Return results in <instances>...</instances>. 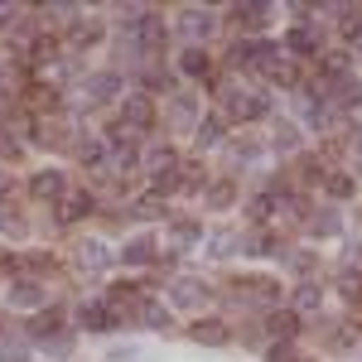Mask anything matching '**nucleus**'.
Wrapping results in <instances>:
<instances>
[{"label": "nucleus", "instance_id": "nucleus-45", "mask_svg": "<svg viewBox=\"0 0 362 362\" xmlns=\"http://www.w3.org/2000/svg\"><path fill=\"white\" fill-rule=\"evenodd\" d=\"M5 189H10V179H5V174H0V194H5Z\"/></svg>", "mask_w": 362, "mask_h": 362}, {"label": "nucleus", "instance_id": "nucleus-34", "mask_svg": "<svg viewBox=\"0 0 362 362\" xmlns=\"http://www.w3.org/2000/svg\"><path fill=\"white\" fill-rule=\"evenodd\" d=\"M329 198H353V179L348 174H334L329 179Z\"/></svg>", "mask_w": 362, "mask_h": 362}, {"label": "nucleus", "instance_id": "nucleus-15", "mask_svg": "<svg viewBox=\"0 0 362 362\" xmlns=\"http://www.w3.org/2000/svg\"><path fill=\"white\" fill-rule=\"evenodd\" d=\"M319 305H324V290H319L314 280H305V285L295 290V309H300V314H314Z\"/></svg>", "mask_w": 362, "mask_h": 362}, {"label": "nucleus", "instance_id": "nucleus-23", "mask_svg": "<svg viewBox=\"0 0 362 362\" xmlns=\"http://www.w3.org/2000/svg\"><path fill=\"white\" fill-rule=\"evenodd\" d=\"M309 232H314V237H334V232H338V213H334V208L314 213V218H309Z\"/></svg>", "mask_w": 362, "mask_h": 362}, {"label": "nucleus", "instance_id": "nucleus-24", "mask_svg": "<svg viewBox=\"0 0 362 362\" xmlns=\"http://www.w3.org/2000/svg\"><path fill=\"white\" fill-rule=\"evenodd\" d=\"M179 68H184L189 78H203V73H208V54H203V49H184V58H179Z\"/></svg>", "mask_w": 362, "mask_h": 362}, {"label": "nucleus", "instance_id": "nucleus-46", "mask_svg": "<svg viewBox=\"0 0 362 362\" xmlns=\"http://www.w3.org/2000/svg\"><path fill=\"white\" fill-rule=\"evenodd\" d=\"M358 218H362V213H358Z\"/></svg>", "mask_w": 362, "mask_h": 362}, {"label": "nucleus", "instance_id": "nucleus-4", "mask_svg": "<svg viewBox=\"0 0 362 362\" xmlns=\"http://www.w3.org/2000/svg\"><path fill=\"white\" fill-rule=\"evenodd\" d=\"M29 198H39V203L63 198V174H58V169H39V174L29 179Z\"/></svg>", "mask_w": 362, "mask_h": 362}, {"label": "nucleus", "instance_id": "nucleus-37", "mask_svg": "<svg viewBox=\"0 0 362 362\" xmlns=\"http://www.w3.org/2000/svg\"><path fill=\"white\" fill-rule=\"evenodd\" d=\"M324 73L343 78V73H348V54H329V58H324Z\"/></svg>", "mask_w": 362, "mask_h": 362}, {"label": "nucleus", "instance_id": "nucleus-38", "mask_svg": "<svg viewBox=\"0 0 362 362\" xmlns=\"http://www.w3.org/2000/svg\"><path fill=\"white\" fill-rule=\"evenodd\" d=\"M145 92H169V73H145Z\"/></svg>", "mask_w": 362, "mask_h": 362}, {"label": "nucleus", "instance_id": "nucleus-33", "mask_svg": "<svg viewBox=\"0 0 362 362\" xmlns=\"http://www.w3.org/2000/svg\"><path fill=\"white\" fill-rule=\"evenodd\" d=\"M271 78L285 83V87H295V83H300V68H295V63H276V68H271Z\"/></svg>", "mask_w": 362, "mask_h": 362}, {"label": "nucleus", "instance_id": "nucleus-32", "mask_svg": "<svg viewBox=\"0 0 362 362\" xmlns=\"http://www.w3.org/2000/svg\"><path fill=\"white\" fill-rule=\"evenodd\" d=\"M198 237H203V227H198V223H174V242H184V247H194Z\"/></svg>", "mask_w": 362, "mask_h": 362}, {"label": "nucleus", "instance_id": "nucleus-41", "mask_svg": "<svg viewBox=\"0 0 362 362\" xmlns=\"http://www.w3.org/2000/svg\"><path fill=\"white\" fill-rule=\"evenodd\" d=\"M251 218L266 223V218H271V198H256V203H251Z\"/></svg>", "mask_w": 362, "mask_h": 362}, {"label": "nucleus", "instance_id": "nucleus-44", "mask_svg": "<svg viewBox=\"0 0 362 362\" xmlns=\"http://www.w3.org/2000/svg\"><path fill=\"white\" fill-rule=\"evenodd\" d=\"M353 169H358V174H362V150H358V160H353Z\"/></svg>", "mask_w": 362, "mask_h": 362}, {"label": "nucleus", "instance_id": "nucleus-1", "mask_svg": "<svg viewBox=\"0 0 362 362\" xmlns=\"http://www.w3.org/2000/svg\"><path fill=\"white\" fill-rule=\"evenodd\" d=\"M232 295H237V300H251V305H276L280 285H276V280H266V276H247V280H237Z\"/></svg>", "mask_w": 362, "mask_h": 362}, {"label": "nucleus", "instance_id": "nucleus-8", "mask_svg": "<svg viewBox=\"0 0 362 362\" xmlns=\"http://www.w3.org/2000/svg\"><path fill=\"white\" fill-rule=\"evenodd\" d=\"M116 87H121V78H116V73H92L83 92H87V102H112Z\"/></svg>", "mask_w": 362, "mask_h": 362}, {"label": "nucleus", "instance_id": "nucleus-29", "mask_svg": "<svg viewBox=\"0 0 362 362\" xmlns=\"http://www.w3.org/2000/svg\"><path fill=\"white\" fill-rule=\"evenodd\" d=\"M78 160H83V165H102V160H107L102 140H78Z\"/></svg>", "mask_w": 362, "mask_h": 362}, {"label": "nucleus", "instance_id": "nucleus-9", "mask_svg": "<svg viewBox=\"0 0 362 362\" xmlns=\"http://www.w3.org/2000/svg\"><path fill=\"white\" fill-rule=\"evenodd\" d=\"M92 213V198L87 194H63V203H58V223H78V218H87Z\"/></svg>", "mask_w": 362, "mask_h": 362}, {"label": "nucleus", "instance_id": "nucleus-3", "mask_svg": "<svg viewBox=\"0 0 362 362\" xmlns=\"http://www.w3.org/2000/svg\"><path fill=\"white\" fill-rule=\"evenodd\" d=\"M227 112L237 116V121H261V116L271 112V102H266L261 92H237V97L227 102Z\"/></svg>", "mask_w": 362, "mask_h": 362}, {"label": "nucleus", "instance_id": "nucleus-18", "mask_svg": "<svg viewBox=\"0 0 362 362\" xmlns=\"http://www.w3.org/2000/svg\"><path fill=\"white\" fill-rule=\"evenodd\" d=\"M189 334H194V343H227V324L208 319V324H194Z\"/></svg>", "mask_w": 362, "mask_h": 362}, {"label": "nucleus", "instance_id": "nucleus-16", "mask_svg": "<svg viewBox=\"0 0 362 362\" xmlns=\"http://www.w3.org/2000/svg\"><path fill=\"white\" fill-rule=\"evenodd\" d=\"M131 218H140V223H155V218H165V203L155 194H145V198H136L131 203Z\"/></svg>", "mask_w": 362, "mask_h": 362}, {"label": "nucleus", "instance_id": "nucleus-7", "mask_svg": "<svg viewBox=\"0 0 362 362\" xmlns=\"http://www.w3.org/2000/svg\"><path fill=\"white\" fill-rule=\"evenodd\" d=\"M10 305H15V309H39V305H44V285H39V280H20V285H10Z\"/></svg>", "mask_w": 362, "mask_h": 362}, {"label": "nucleus", "instance_id": "nucleus-17", "mask_svg": "<svg viewBox=\"0 0 362 362\" xmlns=\"http://www.w3.org/2000/svg\"><path fill=\"white\" fill-rule=\"evenodd\" d=\"M343 10V20H338V29H343V39L353 44V39H362V10L358 5H338Z\"/></svg>", "mask_w": 362, "mask_h": 362}, {"label": "nucleus", "instance_id": "nucleus-31", "mask_svg": "<svg viewBox=\"0 0 362 362\" xmlns=\"http://www.w3.org/2000/svg\"><path fill=\"white\" fill-rule=\"evenodd\" d=\"M295 145H300V131H295L290 121H280L276 126V150H295Z\"/></svg>", "mask_w": 362, "mask_h": 362}, {"label": "nucleus", "instance_id": "nucleus-30", "mask_svg": "<svg viewBox=\"0 0 362 362\" xmlns=\"http://www.w3.org/2000/svg\"><path fill=\"white\" fill-rule=\"evenodd\" d=\"M0 232H5V237H25V218L10 213V208H0Z\"/></svg>", "mask_w": 362, "mask_h": 362}, {"label": "nucleus", "instance_id": "nucleus-42", "mask_svg": "<svg viewBox=\"0 0 362 362\" xmlns=\"http://www.w3.org/2000/svg\"><path fill=\"white\" fill-rule=\"evenodd\" d=\"M15 20H20V10H15V5H0V29H10Z\"/></svg>", "mask_w": 362, "mask_h": 362}, {"label": "nucleus", "instance_id": "nucleus-6", "mask_svg": "<svg viewBox=\"0 0 362 362\" xmlns=\"http://www.w3.org/2000/svg\"><path fill=\"white\" fill-rule=\"evenodd\" d=\"M78 266L97 276V271H107V266H112V251L102 247V242H78Z\"/></svg>", "mask_w": 362, "mask_h": 362}, {"label": "nucleus", "instance_id": "nucleus-14", "mask_svg": "<svg viewBox=\"0 0 362 362\" xmlns=\"http://www.w3.org/2000/svg\"><path fill=\"white\" fill-rule=\"evenodd\" d=\"M58 329H63V309H58V305H49L34 324H29V334H34V338H49V334H58Z\"/></svg>", "mask_w": 362, "mask_h": 362}, {"label": "nucleus", "instance_id": "nucleus-10", "mask_svg": "<svg viewBox=\"0 0 362 362\" xmlns=\"http://www.w3.org/2000/svg\"><path fill=\"white\" fill-rule=\"evenodd\" d=\"M266 20H271V5H266V0H242V5H237V25L261 29Z\"/></svg>", "mask_w": 362, "mask_h": 362}, {"label": "nucleus", "instance_id": "nucleus-36", "mask_svg": "<svg viewBox=\"0 0 362 362\" xmlns=\"http://www.w3.org/2000/svg\"><path fill=\"white\" fill-rule=\"evenodd\" d=\"M266 362H300V353H295L290 343H276V348L266 353Z\"/></svg>", "mask_w": 362, "mask_h": 362}, {"label": "nucleus", "instance_id": "nucleus-20", "mask_svg": "<svg viewBox=\"0 0 362 362\" xmlns=\"http://www.w3.org/2000/svg\"><path fill=\"white\" fill-rule=\"evenodd\" d=\"M194 116H198L194 97H174V102H169V121H174V126H194Z\"/></svg>", "mask_w": 362, "mask_h": 362}, {"label": "nucleus", "instance_id": "nucleus-13", "mask_svg": "<svg viewBox=\"0 0 362 362\" xmlns=\"http://www.w3.org/2000/svg\"><path fill=\"white\" fill-rule=\"evenodd\" d=\"M126 121H131V126H150V121H155V107H150V97H145V92L126 97Z\"/></svg>", "mask_w": 362, "mask_h": 362}, {"label": "nucleus", "instance_id": "nucleus-11", "mask_svg": "<svg viewBox=\"0 0 362 362\" xmlns=\"http://www.w3.org/2000/svg\"><path fill=\"white\" fill-rule=\"evenodd\" d=\"M83 329H87V334H107V329H116V314H112V309H102V305H87L83 309Z\"/></svg>", "mask_w": 362, "mask_h": 362}, {"label": "nucleus", "instance_id": "nucleus-22", "mask_svg": "<svg viewBox=\"0 0 362 362\" xmlns=\"http://www.w3.org/2000/svg\"><path fill=\"white\" fill-rule=\"evenodd\" d=\"M194 126H198V145H203V150L223 140V116H208V121H194Z\"/></svg>", "mask_w": 362, "mask_h": 362}, {"label": "nucleus", "instance_id": "nucleus-26", "mask_svg": "<svg viewBox=\"0 0 362 362\" xmlns=\"http://www.w3.org/2000/svg\"><path fill=\"white\" fill-rule=\"evenodd\" d=\"M121 261H126V266H150V261H155V247H150V242H131V247L121 251Z\"/></svg>", "mask_w": 362, "mask_h": 362}, {"label": "nucleus", "instance_id": "nucleus-35", "mask_svg": "<svg viewBox=\"0 0 362 362\" xmlns=\"http://www.w3.org/2000/svg\"><path fill=\"white\" fill-rule=\"evenodd\" d=\"M247 251H251V256H276V242L261 232V237H251V242H247Z\"/></svg>", "mask_w": 362, "mask_h": 362}, {"label": "nucleus", "instance_id": "nucleus-21", "mask_svg": "<svg viewBox=\"0 0 362 362\" xmlns=\"http://www.w3.org/2000/svg\"><path fill=\"white\" fill-rule=\"evenodd\" d=\"M271 334L276 338H295L300 334V319H295L290 309H276V314H271Z\"/></svg>", "mask_w": 362, "mask_h": 362}, {"label": "nucleus", "instance_id": "nucleus-5", "mask_svg": "<svg viewBox=\"0 0 362 362\" xmlns=\"http://www.w3.org/2000/svg\"><path fill=\"white\" fill-rule=\"evenodd\" d=\"M179 34L194 39V44H203V39L213 34V15H208V10H184V15H179Z\"/></svg>", "mask_w": 362, "mask_h": 362}, {"label": "nucleus", "instance_id": "nucleus-28", "mask_svg": "<svg viewBox=\"0 0 362 362\" xmlns=\"http://www.w3.org/2000/svg\"><path fill=\"white\" fill-rule=\"evenodd\" d=\"M0 362H29V348L20 338H0Z\"/></svg>", "mask_w": 362, "mask_h": 362}, {"label": "nucleus", "instance_id": "nucleus-2", "mask_svg": "<svg viewBox=\"0 0 362 362\" xmlns=\"http://www.w3.org/2000/svg\"><path fill=\"white\" fill-rule=\"evenodd\" d=\"M169 300L179 309H203V300H208V285L194 276H179V280H169Z\"/></svg>", "mask_w": 362, "mask_h": 362}, {"label": "nucleus", "instance_id": "nucleus-19", "mask_svg": "<svg viewBox=\"0 0 362 362\" xmlns=\"http://www.w3.org/2000/svg\"><path fill=\"white\" fill-rule=\"evenodd\" d=\"M285 44H290L295 54H314V49H319V34H314L309 25H300V29H290V39H285Z\"/></svg>", "mask_w": 362, "mask_h": 362}, {"label": "nucleus", "instance_id": "nucleus-40", "mask_svg": "<svg viewBox=\"0 0 362 362\" xmlns=\"http://www.w3.org/2000/svg\"><path fill=\"white\" fill-rule=\"evenodd\" d=\"M5 155H20V140L10 136V131H0V160H5Z\"/></svg>", "mask_w": 362, "mask_h": 362}, {"label": "nucleus", "instance_id": "nucleus-12", "mask_svg": "<svg viewBox=\"0 0 362 362\" xmlns=\"http://www.w3.org/2000/svg\"><path fill=\"white\" fill-rule=\"evenodd\" d=\"M97 39H102V25H97V20H78V25L68 29V44H73V49H92Z\"/></svg>", "mask_w": 362, "mask_h": 362}, {"label": "nucleus", "instance_id": "nucleus-39", "mask_svg": "<svg viewBox=\"0 0 362 362\" xmlns=\"http://www.w3.org/2000/svg\"><path fill=\"white\" fill-rule=\"evenodd\" d=\"M343 295L348 300H362V276H343Z\"/></svg>", "mask_w": 362, "mask_h": 362}, {"label": "nucleus", "instance_id": "nucleus-25", "mask_svg": "<svg viewBox=\"0 0 362 362\" xmlns=\"http://www.w3.org/2000/svg\"><path fill=\"white\" fill-rule=\"evenodd\" d=\"M237 247H242V242H237V232H213V237H208V251H213L218 261H223V256H232Z\"/></svg>", "mask_w": 362, "mask_h": 362}, {"label": "nucleus", "instance_id": "nucleus-43", "mask_svg": "<svg viewBox=\"0 0 362 362\" xmlns=\"http://www.w3.org/2000/svg\"><path fill=\"white\" fill-rule=\"evenodd\" d=\"M112 358H116V362H131V358H140V353L131 348V343H126V348H112Z\"/></svg>", "mask_w": 362, "mask_h": 362}, {"label": "nucleus", "instance_id": "nucleus-27", "mask_svg": "<svg viewBox=\"0 0 362 362\" xmlns=\"http://www.w3.org/2000/svg\"><path fill=\"white\" fill-rule=\"evenodd\" d=\"M232 198H237V189H232L227 179H218V184H208V208H232Z\"/></svg>", "mask_w": 362, "mask_h": 362}]
</instances>
